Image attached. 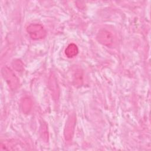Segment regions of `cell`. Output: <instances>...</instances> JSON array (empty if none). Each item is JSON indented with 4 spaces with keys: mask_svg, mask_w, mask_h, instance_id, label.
Here are the masks:
<instances>
[{
    "mask_svg": "<svg viewBox=\"0 0 151 151\" xmlns=\"http://www.w3.org/2000/svg\"><path fill=\"white\" fill-rule=\"evenodd\" d=\"M27 32L32 40H41L46 36V31L40 24H30L27 27Z\"/></svg>",
    "mask_w": 151,
    "mask_h": 151,
    "instance_id": "2",
    "label": "cell"
},
{
    "mask_svg": "<svg viewBox=\"0 0 151 151\" xmlns=\"http://www.w3.org/2000/svg\"><path fill=\"white\" fill-rule=\"evenodd\" d=\"M97 40L100 44L106 46H111L114 41L113 35L109 31L102 29L97 34Z\"/></svg>",
    "mask_w": 151,
    "mask_h": 151,
    "instance_id": "3",
    "label": "cell"
},
{
    "mask_svg": "<svg viewBox=\"0 0 151 151\" xmlns=\"http://www.w3.org/2000/svg\"><path fill=\"white\" fill-rule=\"evenodd\" d=\"M40 133L41 135L42 138L45 140H48V129L47 126L45 123H44L41 126V130H40Z\"/></svg>",
    "mask_w": 151,
    "mask_h": 151,
    "instance_id": "7",
    "label": "cell"
},
{
    "mask_svg": "<svg viewBox=\"0 0 151 151\" xmlns=\"http://www.w3.org/2000/svg\"><path fill=\"white\" fill-rule=\"evenodd\" d=\"M76 120V119L74 114L70 115L67 119L64 132V136L66 140H70L73 137L74 132Z\"/></svg>",
    "mask_w": 151,
    "mask_h": 151,
    "instance_id": "4",
    "label": "cell"
},
{
    "mask_svg": "<svg viewBox=\"0 0 151 151\" xmlns=\"http://www.w3.org/2000/svg\"><path fill=\"white\" fill-rule=\"evenodd\" d=\"M12 65L14 69L18 71H21L24 69V64L21 62V61L19 60H15L12 62Z\"/></svg>",
    "mask_w": 151,
    "mask_h": 151,
    "instance_id": "8",
    "label": "cell"
},
{
    "mask_svg": "<svg viewBox=\"0 0 151 151\" xmlns=\"http://www.w3.org/2000/svg\"><path fill=\"white\" fill-rule=\"evenodd\" d=\"M78 52V48L74 43L70 44L65 50V54L68 58H73L77 55Z\"/></svg>",
    "mask_w": 151,
    "mask_h": 151,
    "instance_id": "5",
    "label": "cell"
},
{
    "mask_svg": "<svg viewBox=\"0 0 151 151\" xmlns=\"http://www.w3.org/2000/svg\"><path fill=\"white\" fill-rule=\"evenodd\" d=\"M1 73L9 87L12 90H16L19 86V80L12 70L5 66L2 68Z\"/></svg>",
    "mask_w": 151,
    "mask_h": 151,
    "instance_id": "1",
    "label": "cell"
},
{
    "mask_svg": "<svg viewBox=\"0 0 151 151\" xmlns=\"http://www.w3.org/2000/svg\"><path fill=\"white\" fill-rule=\"evenodd\" d=\"M74 81H76V83H77L78 81L79 82V84L80 83V81H82V74L80 71H77L75 73V79ZM81 84V83H80Z\"/></svg>",
    "mask_w": 151,
    "mask_h": 151,
    "instance_id": "9",
    "label": "cell"
},
{
    "mask_svg": "<svg viewBox=\"0 0 151 151\" xmlns=\"http://www.w3.org/2000/svg\"><path fill=\"white\" fill-rule=\"evenodd\" d=\"M21 107L23 111L25 113L29 112L32 107V101L28 97H24L21 101Z\"/></svg>",
    "mask_w": 151,
    "mask_h": 151,
    "instance_id": "6",
    "label": "cell"
}]
</instances>
